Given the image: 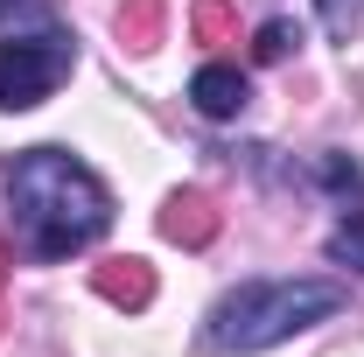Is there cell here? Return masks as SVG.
Instances as JSON below:
<instances>
[{"label": "cell", "instance_id": "6da1fadb", "mask_svg": "<svg viewBox=\"0 0 364 357\" xmlns=\"http://www.w3.org/2000/svg\"><path fill=\"white\" fill-rule=\"evenodd\" d=\"M7 211H14V231L36 260H70L112 231L105 182L63 147H28L7 169Z\"/></svg>", "mask_w": 364, "mask_h": 357}, {"label": "cell", "instance_id": "ba28073f", "mask_svg": "<svg viewBox=\"0 0 364 357\" xmlns=\"http://www.w3.org/2000/svg\"><path fill=\"white\" fill-rule=\"evenodd\" d=\"M316 176L336 189V203H343V211H364V176L350 169V154H322V161H316Z\"/></svg>", "mask_w": 364, "mask_h": 357}, {"label": "cell", "instance_id": "8992f818", "mask_svg": "<svg viewBox=\"0 0 364 357\" xmlns=\"http://www.w3.org/2000/svg\"><path fill=\"white\" fill-rule=\"evenodd\" d=\"M98 294L119 302V309H147L154 302V273L140 267V260H105L98 267Z\"/></svg>", "mask_w": 364, "mask_h": 357}, {"label": "cell", "instance_id": "9c48e42d", "mask_svg": "<svg viewBox=\"0 0 364 357\" xmlns=\"http://www.w3.org/2000/svg\"><path fill=\"white\" fill-rule=\"evenodd\" d=\"M329 260L336 267H364V211H343V224L329 231Z\"/></svg>", "mask_w": 364, "mask_h": 357}, {"label": "cell", "instance_id": "30bf717a", "mask_svg": "<svg viewBox=\"0 0 364 357\" xmlns=\"http://www.w3.org/2000/svg\"><path fill=\"white\" fill-rule=\"evenodd\" d=\"M294 43H301V28H294V21H267V28H259V43H252V56H259V63H280Z\"/></svg>", "mask_w": 364, "mask_h": 357}, {"label": "cell", "instance_id": "3957f363", "mask_svg": "<svg viewBox=\"0 0 364 357\" xmlns=\"http://www.w3.org/2000/svg\"><path fill=\"white\" fill-rule=\"evenodd\" d=\"M70 63H77V43H70L63 28L7 36V43H0V105H7V112H28V105H43L49 91L70 78Z\"/></svg>", "mask_w": 364, "mask_h": 357}, {"label": "cell", "instance_id": "8fae6325", "mask_svg": "<svg viewBox=\"0 0 364 357\" xmlns=\"http://www.w3.org/2000/svg\"><path fill=\"white\" fill-rule=\"evenodd\" d=\"M316 14H322V28H329L336 43L358 36V0H316Z\"/></svg>", "mask_w": 364, "mask_h": 357}, {"label": "cell", "instance_id": "5b68a950", "mask_svg": "<svg viewBox=\"0 0 364 357\" xmlns=\"http://www.w3.org/2000/svg\"><path fill=\"white\" fill-rule=\"evenodd\" d=\"M161 238H176V245H210V238H218L210 196H203V189H176V196L161 203Z\"/></svg>", "mask_w": 364, "mask_h": 357}, {"label": "cell", "instance_id": "4fadbf2b", "mask_svg": "<svg viewBox=\"0 0 364 357\" xmlns=\"http://www.w3.org/2000/svg\"><path fill=\"white\" fill-rule=\"evenodd\" d=\"M14 7H21V0H0V21H7V14H14Z\"/></svg>", "mask_w": 364, "mask_h": 357}, {"label": "cell", "instance_id": "277c9868", "mask_svg": "<svg viewBox=\"0 0 364 357\" xmlns=\"http://www.w3.org/2000/svg\"><path fill=\"white\" fill-rule=\"evenodd\" d=\"M245 98H252V85H245V70H231V63H203V70L189 78V105H196L203 119H238Z\"/></svg>", "mask_w": 364, "mask_h": 357}, {"label": "cell", "instance_id": "7a4b0ae2", "mask_svg": "<svg viewBox=\"0 0 364 357\" xmlns=\"http://www.w3.org/2000/svg\"><path fill=\"white\" fill-rule=\"evenodd\" d=\"M343 309V287L336 280H245L238 294H225L210 309V329L203 343L210 351H273L287 336H301L309 322Z\"/></svg>", "mask_w": 364, "mask_h": 357}, {"label": "cell", "instance_id": "7c38bea8", "mask_svg": "<svg viewBox=\"0 0 364 357\" xmlns=\"http://www.w3.org/2000/svg\"><path fill=\"white\" fill-rule=\"evenodd\" d=\"M225 28H231V7H225V0H203V7H196V36H203V43H218Z\"/></svg>", "mask_w": 364, "mask_h": 357}, {"label": "cell", "instance_id": "52a82bcc", "mask_svg": "<svg viewBox=\"0 0 364 357\" xmlns=\"http://www.w3.org/2000/svg\"><path fill=\"white\" fill-rule=\"evenodd\" d=\"M119 36L134 49H154L161 43V0H127V7H119Z\"/></svg>", "mask_w": 364, "mask_h": 357}]
</instances>
